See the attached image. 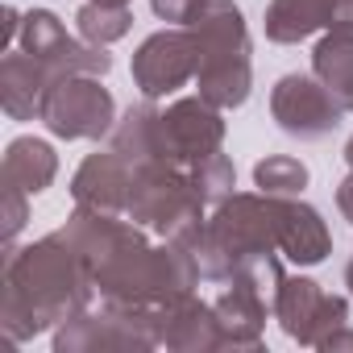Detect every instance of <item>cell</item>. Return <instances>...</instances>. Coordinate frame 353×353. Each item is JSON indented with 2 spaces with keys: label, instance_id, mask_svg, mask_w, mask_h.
Returning a JSON list of instances; mask_svg holds the SVG:
<instances>
[{
  "label": "cell",
  "instance_id": "obj_1",
  "mask_svg": "<svg viewBox=\"0 0 353 353\" xmlns=\"http://www.w3.org/2000/svg\"><path fill=\"white\" fill-rule=\"evenodd\" d=\"M59 233L83 254L92 283L108 307H158L200 283V266L188 245H150L145 229L121 212L75 208Z\"/></svg>",
  "mask_w": 353,
  "mask_h": 353
},
{
  "label": "cell",
  "instance_id": "obj_2",
  "mask_svg": "<svg viewBox=\"0 0 353 353\" xmlns=\"http://www.w3.org/2000/svg\"><path fill=\"white\" fill-rule=\"evenodd\" d=\"M92 295H96V283H92L83 254L63 233H50L26 250H9L0 328H5L9 341H30L88 312Z\"/></svg>",
  "mask_w": 353,
  "mask_h": 353
},
{
  "label": "cell",
  "instance_id": "obj_3",
  "mask_svg": "<svg viewBox=\"0 0 353 353\" xmlns=\"http://www.w3.org/2000/svg\"><path fill=\"white\" fill-rule=\"evenodd\" d=\"M200 266V279L229 283L250 262L279 254V225H274V196L266 192H233L212 208L196 237L183 241Z\"/></svg>",
  "mask_w": 353,
  "mask_h": 353
},
{
  "label": "cell",
  "instance_id": "obj_4",
  "mask_svg": "<svg viewBox=\"0 0 353 353\" xmlns=\"http://www.w3.org/2000/svg\"><path fill=\"white\" fill-rule=\"evenodd\" d=\"M200 50L196 88L216 108H241L254 88L250 67V30L237 0H204V9L188 26Z\"/></svg>",
  "mask_w": 353,
  "mask_h": 353
},
{
  "label": "cell",
  "instance_id": "obj_5",
  "mask_svg": "<svg viewBox=\"0 0 353 353\" xmlns=\"http://www.w3.org/2000/svg\"><path fill=\"white\" fill-rule=\"evenodd\" d=\"M208 204L200 200L192 170L174 166V162H137L133 166V183H129V204L125 216L141 225L145 233L162 241H188L200 233Z\"/></svg>",
  "mask_w": 353,
  "mask_h": 353
},
{
  "label": "cell",
  "instance_id": "obj_6",
  "mask_svg": "<svg viewBox=\"0 0 353 353\" xmlns=\"http://www.w3.org/2000/svg\"><path fill=\"white\" fill-rule=\"evenodd\" d=\"M42 125L63 141H100L117 125V100L100 75H67L46 92Z\"/></svg>",
  "mask_w": 353,
  "mask_h": 353
},
{
  "label": "cell",
  "instance_id": "obj_7",
  "mask_svg": "<svg viewBox=\"0 0 353 353\" xmlns=\"http://www.w3.org/2000/svg\"><path fill=\"white\" fill-rule=\"evenodd\" d=\"M216 150H225V117L204 96H183L158 112V158L162 162L192 170L204 158H212Z\"/></svg>",
  "mask_w": 353,
  "mask_h": 353
},
{
  "label": "cell",
  "instance_id": "obj_8",
  "mask_svg": "<svg viewBox=\"0 0 353 353\" xmlns=\"http://www.w3.org/2000/svg\"><path fill=\"white\" fill-rule=\"evenodd\" d=\"M21 50L34 54L54 79H67V75H108L112 71V54L104 46H92L83 38H71L67 26L50 13V9H30L21 17Z\"/></svg>",
  "mask_w": 353,
  "mask_h": 353
},
{
  "label": "cell",
  "instance_id": "obj_9",
  "mask_svg": "<svg viewBox=\"0 0 353 353\" xmlns=\"http://www.w3.org/2000/svg\"><path fill=\"white\" fill-rule=\"evenodd\" d=\"M274 320L283 324V332L291 341L320 349L336 328L349 324V299L320 291V283H312L303 274H283V283L274 291Z\"/></svg>",
  "mask_w": 353,
  "mask_h": 353
},
{
  "label": "cell",
  "instance_id": "obj_10",
  "mask_svg": "<svg viewBox=\"0 0 353 353\" xmlns=\"http://www.w3.org/2000/svg\"><path fill=\"white\" fill-rule=\"evenodd\" d=\"M196 71H200V50H196V38L188 26L150 34L133 54V83L145 100L174 96L196 79Z\"/></svg>",
  "mask_w": 353,
  "mask_h": 353
},
{
  "label": "cell",
  "instance_id": "obj_11",
  "mask_svg": "<svg viewBox=\"0 0 353 353\" xmlns=\"http://www.w3.org/2000/svg\"><path fill=\"white\" fill-rule=\"evenodd\" d=\"M270 117L279 121L283 133L299 141H320L341 125L345 104L316 75H283L270 88Z\"/></svg>",
  "mask_w": 353,
  "mask_h": 353
},
{
  "label": "cell",
  "instance_id": "obj_12",
  "mask_svg": "<svg viewBox=\"0 0 353 353\" xmlns=\"http://www.w3.org/2000/svg\"><path fill=\"white\" fill-rule=\"evenodd\" d=\"M154 324H150V307H108L100 316L79 312L71 320L59 324L54 332V349L59 353H83V349H154Z\"/></svg>",
  "mask_w": 353,
  "mask_h": 353
},
{
  "label": "cell",
  "instance_id": "obj_13",
  "mask_svg": "<svg viewBox=\"0 0 353 353\" xmlns=\"http://www.w3.org/2000/svg\"><path fill=\"white\" fill-rule=\"evenodd\" d=\"M150 324H154L158 345H166L174 353H212V349H225V336H221V324H216V307L196 299V291L150 307Z\"/></svg>",
  "mask_w": 353,
  "mask_h": 353
},
{
  "label": "cell",
  "instance_id": "obj_14",
  "mask_svg": "<svg viewBox=\"0 0 353 353\" xmlns=\"http://www.w3.org/2000/svg\"><path fill=\"white\" fill-rule=\"evenodd\" d=\"M216 307V324L225 336V349H258L262 345V328H266V312H274L270 295L250 283L245 274L229 279L225 291L212 299Z\"/></svg>",
  "mask_w": 353,
  "mask_h": 353
},
{
  "label": "cell",
  "instance_id": "obj_15",
  "mask_svg": "<svg viewBox=\"0 0 353 353\" xmlns=\"http://www.w3.org/2000/svg\"><path fill=\"white\" fill-rule=\"evenodd\" d=\"M129 183H133V166L108 145V150H96L79 162L75 179H71V200H75V208H96V212H121L125 216Z\"/></svg>",
  "mask_w": 353,
  "mask_h": 353
},
{
  "label": "cell",
  "instance_id": "obj_16",
  "mask_svg": "<svg viewBox=\"0 0 353 353\" xmlns=\"http://www.w3.org/2000/svg\"><path fill=\"white\" fill-rule=\"evenodd\" d=\"M274 225H279V254L291 258L295 266H320L332 250V233L324 225V216L303 204L299 196L295 200H283L274 196Z\"/></svg>",
  "mask_w": 353,
  "mask_h": 353
},
{
  "label": "cell",
  "instance_id": "obj_17",
  "mask_svg": "<svg viewBox=\"0 0 353 353\" xmlns=\"http://www.w3.org/2000/svg\"><path fill=\"white\" fill-rule=\"evenodd\" d=\"M54 88V75L26 50H5L0 59V104L13 121H42L46 92Z\"/></svg>",
  "mask_w": 353,
  "mask_h": 353
},
{
  "label": "cell",
  "instance_id": "obj_18",
  "mask_svg": "<svg viewBox=\"0 0 353 353\" xmlns=\"http://www.w3.org/2000/svg\"><path fill=\"white\" fill-rule=\"evenodd\" d=\"M332 13H336V0H270L262 26L270 42L295 46L316 30H332Z\"/></svg>",
  "mask_w": 353,
  "mask_h": 353
},
{
  "label": "cell",
  "instance_id": "obj_19",
  "mask_svg": "<svg viewBox=\"0 0 353 353\" xmlns=\"http://www.w3.org/2000/svg\"><path fill=\"white\" fill-rule=\"evenodd\" d=\"M59 174V154L42 137H17L5 150V183L21 188L26 196H42Z\"/></svg>",
  "mask_w": 353,
  "mask_h": 353
},
{
  "label": "cell",
  "instance_id": "obj_20",
  "mask_svg": "<svg viewBox=\"0 0 353 353\" xmlns=\"http://www.w3.org/2000/svg\"><path fill=\"white\" fill-rule=\"evenodd\" d=\"M158 104L154 100H141V104H133V108H125V117L112 125V150L129 162V166H137V162H162L158 158Z\"/></svg>",
  "mask_w": 353,
  "mask_h": 353
},
{
  "label": "cell",
  "instance_id": "obj_21",
  "mask_svg": "<svg viewBox=\"0 0 353 353\" xmlns=\"http://www.w3.org/2000/svg\"><path fill=\"white\" fill-rule=\"evenodd\" d=\"M312 75L336 92V100L345 92H353V34H341V30H328L316 50H312Z\"/></svg>",
  "mask_w": 353,
  "mask_h": 353
},
{
  "label": "cell",
  "instance_id": "obj_22",
  "mask_svg": "<svg viewBox=\"0 0 353 353\" xmlns=\"http://www.w3.org/2000/svg\"><path fill=\"white\" fill-rule=\"evenodd\" d=\"M75 30L92 46H112L133 30V13H129V5H96V0H88L75 13Z\"/></svg>",
  "mask_w": 353,
  "mask_h": 353
},
{
  "label": "cell",
  "instance_id": "obj_23",
  "mask_svg": "<svg viewBox=\"0 0 353 353\" xmlns=\"http://www.w3.org/2000/svg\"><path fill=\"white\" fill-rule=\"evenodd\" d=\"M254 183L258 192L266 196H283V200H295L303 188H307V166L291 154H270L254 166Z\"/></svg>",
  "mask_w": 353,
  "mask_h": 353
},
{
  "label": "cell",
  "instance_id": "obj_24",
  "mask_svg": "<svg viewBox=\"0 0 353 353\" xmlns=\"http://www.w3.org/2000/svg\"><path fill=\"white\" fill-rule=\"evenodd\" d=\"M192 183H196L200 200H204L208 208H216V204L229 200L233 188H237V166H233V158H229L225 150H216L212 158H204L200 166H192Z\"/></svg>",
  "mask_w": 353,
  "mask_h": 353
},
{
  "label": "cell",
  "instance_id": "obj_25",
  "mask_svg": "<svg viewBox=\"0 0 353 353\" xmlns=\"http://www.w3.org/2000/svg\"><path fill=\"white\" fill-rule=\"evenodd\" d=\"M26 192L21 188H13V183H5V245L13 250V241H17V233L26 229Z\"/></svg>",
  "mask_w": 353,
  "mask_h": 353
},
{
  "label": "cell",
  "instance_id": "obj_26",
  "mask_svg": "<svg viewBox=\"0 0 353 353\" xmlns=\"http://www.w3.org/2000/svg\"><path fill=\"white\" fill-rule=\"evenodd\" d=\"M150 9H154L162 21L192 26V21H196V13L204 9V0H150Z\"/></svg>",
  "mask_w": 353,
  "mask_h": 353
},
{
  "label": "cell",
  "instance_id": "obj_27",
  "mask_svg": "<svg viewBox=\"0 0 353 353\" xmlns=\"http://www.w3.org/2000/svg\"><path fill=\"white\" fill-rule=\"evenodd\" d=\"M336 208H341V216L353 225V170H349V179L336 188Z\"/></svg>",
  "mask_w": 353,
  "mask_h": 353
},
{
  "label": "cell",
  "instance_id": "obj_28",
  "mask_svg": "<svg viewBox=\"0 0 353 353\" xmlns=\"http://www.w3.org/2000/svg\"><path fill=\"white\" fill-rule=\"evenodd\" d=\"M320 349H324V353H336V349H353V328H349V324H345V328H336V332H332V336H328Z\"/></svg>",
  "mask_w": 353,
  "mask_h": 353
},
{
  "label": "cell",
  "instance_id": "obj_29",
  "mask_svg": "<svg viewBox=\"0 0 353 353\" xmlns=\"http://www.w3.org/2000/svg\"><path fill=\"white\" fill-rule=\"evenodd\" d=\"M345 162H349V170H353V137L345 141Z\"/></svg>",
  "mask_w": 353,
  "mask_h": 353
},
{
  "label": "cell",
  "instance_id": "obj_30",
  "mask_svg": "<svg viewBox=\"0 0 353 353\" xmlns=\"http://www.w3.org/2000/svg\"><path fill=\"white\" fill-rule=\"evenodd\" d=\"M345 287L353 291V258H349V266H345Z\"/></svg>",
  "mask_w": 353,
  "mask_h": 353
},
{
  "label": "cell",
  "instance_id": "obj_31",
  "mask_svg": "<svg viewBox=\"0 0 353 353\" xmlns=\"http://www.w3.org/2000/svg\"><path fill=\"white\" fill-rule=\"evenodd\" d=\"M96 5H129V0H96Z\"/></svg>",
  "mask_w": 353,
  "mask_h": 353
}]
</instances>
